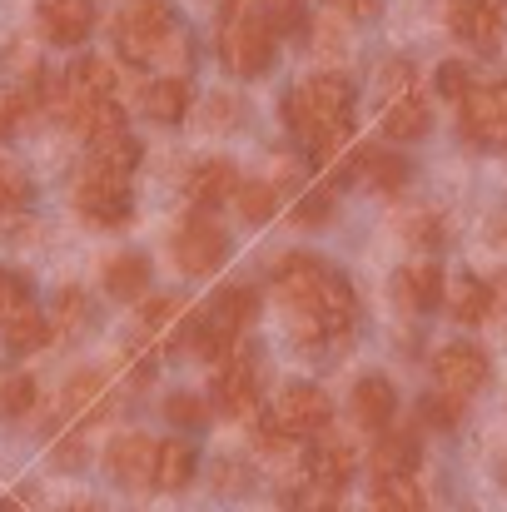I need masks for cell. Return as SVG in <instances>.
<instances>
[{
  "instance_id": "33",
  "label": "cell",
  "mask_w": 507,
  "mask_h": 512,
  "mask_svg": "<svg viewBox=\"0 0 507 512\" xmlns=\"http://www.w3.org/2000/svg\"><path fill=\"white\" fill-rule=\"evenodd\" d=\"M35 403H40V388H35V378L15 373V378H5V383H0V413H5V418H25Z\"/></svg>"
},
{
  "instance_id": "31",
  "label": "cell",
  "mask_w": 507,
  "mask_h": 512,
  "mask_svg": "<svg viewBox=\"0 0 507 512\" xmlns=\"http://www.w3.org/2000/svg\"><path fill=\"white\" fill-rule=\"evenodd\" d=\"M234 204H239V214H244V219L264 224V219L274 214V204H279V189H274V184H264V179H239Z\"/></svg>"
},
{
  "instance_id": "28",
  "label": "cell",
  "mask_w": 507,
  "mask_h": 512,
  "mask_svg": "<svg viewBox=\"0 0 507 512\" xmlns=\"http://www.w3.org/2000/svg\"><path fill=\"white\" fill-rule=\"evenodd\" d=\"M65 413L80 418V423H90V418L105 413V378H100L95 368H85V373H75V378L65 383Z\"/></svg>"
},
{
  "instance_id": "42",
  "label": "cell",
  "mask_w": 507,
  "mask_h": 512,
  "mask_svg": "<svg viewBox=\"0 0 507 512\" xmlns=\"http://www.w3.org/2000/svg\"><path fill=\"white\" fill-rule=\"evenodd\" d=\"M80 319H85V294H80V289H65V294L55 299V324H60V329H75Z\"/></svg>"
},
{
  "instance_id": "27",
  "label": "cell",
  "mask_w": 507,
  "mask_h": 512,
  "mask_svg": "<svg viewBox=\"0 0 507 512\" xmlns=\"http://www.w3.org/2000/svg\"><path fill=\"white\" fill-rule=\"evenodd\" d=\"M70 125H75V130H80L90 145H100V140L125 135V110L115 105V95H110V100H90V105H85V110H80Z\"/></svg>"
},
{
  "instance_id": "15",
  "label": "cell",
  "mask_w": 507,
  "mask_h": 512,
  "mask_svg": "<svg viewBox=\"0 0 507 512\" xmlns=\"http://www.w3.org/2000/svg\"><path fill=\"white\" fill-rule=\"evenodd\" d=\"M348 408H353V423H358V428L383 433V428L393 423V413H398V393H393V383H388L383 373H368V378L353 383Z\"/></svg>"
},
{
  "instance_id": "13",
  "label": "cell",
  "mask_w": 507,
  "mask_h": 512,
  "mask_svg": "<svg viewBox=\"0 0 507 512\" xmlns=\"http://www.w3.org/2000/svg\"><path fill=\"white\" fill-rule=\"evenodd\" d=\"M35 20L50 45H85L95 30V0H40Z\"/></svg>"
},
{
  "instance_id": "22",
  "label": "cell",
  "mask_w": 507,
  "mask_h": 512,
  "mask_svg": "<svg viewBox=\"0 0 507 512\" xmlns=\"http://www.w3.org/2000/svg\"><path fill=\"white\" fill-rule=\"evenodd\" d=\"M150 289V259L145 254H115L105 259V294L120 304H135Z\"/></svg>"
},
{
  "instance_id": "35",
  "label": "cell",
  "mask_w": 507,
  "mask_h": 512,
  "mask_svg": "<svg viewBox=\"0 0 507 512\" xmlns=\"http://www.w3.org/2000/svg\"><path fill=\"white\" fill-rule=\"evenodd\" d=\"M140 319H145V329H150V334H169V329L179 334V324H184V304H179L174 294H160V299H150V304H145V314H140Z\"/></svg>"
},
{
  "instance_id": "3",
  "label": "cell",
  "mask_w": 507,
  "mask_h": 512,
  "mask_svg": "<svg viewBox=\"0 0 507 512\" xmlns=\"http://www.w3.org/2000/svg\"><path fill=\"white\" fill-rule=\"evenodd\" d=\"M274 25L264 20V15H254V10H229V20H224V30H219V60H224V70L229 75H239V80H259L269 65H274Z\"/></svg>"
},
{
  "instance_id": "5",
  "label": "cell",
  "mask_w": 507,
  "mask_h": 512,
  "mask_svg": "<svg viewBox=\"0 0 507 512\" xmlns=\"http://www.w3.org/2000/svg\"><path fill=\"white\" fill-rule=\"evenodd\" d=\"M75 209H80L90 224H100V229H120V224H130V214H135L130 179L85 170L80 179H75Z\"/></svg>"
},
{
  "instance_id": "20",
  "label": "cell",
  "mask_w": 507,
  "mask_h": 512,
  "mask_svg": "<svg viewBox=\"0 0 507 512\" xmlns=\"http://www.w3.org/2000/svg\"><path fill=\"white\" fill-rule=\"evenodd\" d=\"M428 125H433V110H428V100H423V95H393V100H388V110H383V135H388V140H398V145L423 140V135H428Z\"/></svg>"
},
{
  "instance_id": "8",
  "label": "cell",
  "mask_w": 507,
  "mask_h": 512,
  "mask_svg": "<svg viewBox=\"0 0 507 512\" xmlns=\"http://www.w3.org/2000/svg\"><path fill=\"white\" fill-rule=\"evenodd\" d=\"M214 408H219L224 418H249V413L259 408V368H254V358H244V353H234V348L219 358Z\"/></svg>"
},
{
  "instance_id": "10",
  "label": "cell",
  "mask_w": 507,
  "mask_h": 512,
  "mask_svg": "<svg viewBox=\"0 0 507 512\" xmlns=\"http://www.w3.org/2000/svg\"><path fill=\"white\" fill-rule=\"evenodd\" d=\"M105 463H110V478H115L120 488H135V493H145V488H155L160 443H155L150 433H120V438L110 443Z\"/></svg>"
},
{
  "instance_id": "25",
  "label": "cell",
  "mask_w": 507,
  "mask_h": 512,
  "mask_svg": "<svg viewBox=\"0 0 507 512\" xmlns=\"http://www.w3.org/2000/svg\"><path fill=\"white\" fill-rule=\"evenodd\" d=\"M448 314H453L458 324H483V319L493 314V284L463 274V279L448 289Z\"/></svg>"
},
{
  "instance_id": "7",
  "label": "cell",
  "mask_w": 507,
  "mask_h": 512,
  "mask_svg": "<svg viewBox=\"0 0 507 512\" xmlns=\"http://www.w3.org/2000/svg\"><path fill=\"white\" fill-rule=\"evenodd\" d=\"M458 120H463V135L473 140V145H488V150H498L507 145V80L498 85H473L463 100H458Z\"/></svg>"
},
{
  "instance_id": "23",
  "label": "cell",
  "mask_w": 507,
  "mask_h": 512,
  "mask_svg": "<svg viewBox=\"0 0 507 512\" xmlns=\"http://www.w3.org/2000/svg\"><path fill=\"white\" fill-rule=\"evenodd\" d=\"M194 473H199V453H194V443H184V438H169V443H160L155 488L179 493V488H189V483H194Z\"/></svg>"
},
{
  "instance_id": "21",
  "label": "cell",
  "mask_w": 507,
  "mask_h": 512,
  "mask_svg": "<svg viewBox=\"0 0 507 512\" xmlns=\"http://www.w3.org/2000/svg\"><path fill=\"white\" fill-rule=\"evenodd\" d=\"M140 110L155 120V125H179L189 115V85L179 75H160L140 90Z\"/></svg>"
},
{
  "instance_id": "11",
  "label": "cell",
  "mask_w": 507,
  "mask_h": 512,
  "mask_svg": "<svg viewBox=\"0 0 507 512\" xmlns=\"http://www.w3.org/2000/svg\"><path fill=\"white\" fill-rule=\"evenodd\" d=\"M433 378H438V388L468 398V393H478L488 383V353L478 343H448L433 358Z\"/></svg>"
},
{
  "instance_id": "1",
  "label": "cell",
  "mask_w": 507,
  "mask_h": 512,
  "mask_svg": "<svg viewBox=\"0 0 507 512\" xmlns=\"http://www.w3.org/2000/svg\"><path fill=\"white\" fill-rule=\"evenodd\" d=\"M348 279H338L329 264H319V259H309V254H289L279 269H274V294H279V304L294 314V334L304 343V353H314L324 334H319V319H324V309L334 304V294L343 289Z\"/></svg>"
},
{
  "instance_id": "39",
  "label": "cell",
  "mask_w": 507,
  "mask_h": 512,
  "mask_svg": "<svg viewBox=\"0 0 507 512\" xmlns=\"http://www.w3.org/2000/svg\"><path fill=\"white\" fill-rule=\"evenodd\" d=\"M438 95H448V100H463L468 90H473V70L468 65H458V60H448V65H438Z\"/></svg>"
},
{
  "instance_id": "45",
  "label": "cell",
  "mask_w": 507,
  "mask_h": 512,
  "mask_svg": "<svg viewBox=\"0 0 507 512\" xmlns=\"http://www.w3.org/2000/svg\"><path fill=\"white\" fill-rule=\"evenodd\" d=\"M60 512H95V508H80V503H75V508H60Z\"/></svg>"
},
{
  "instance_id": "12",
  "label": "cell",
  "mask_w": 507,
  "mask_h": 512,
  "mask_svg": "<svg viewBox=\"0 0 507 512\" xmlns=\"http://www.w3.org/2000/svg\"><path fill=\"white\" fill-rule=\"evenodd\" d=\"M448 30L473 50H498L503 40V10L493 0H448Z\"/></svg>"
},
{
  "instance_id": "4",
  "label": "cell",
  "mask_w": 507,
  "mask_h": 512,
  "mask_svg": "<svg viewBox=\"0 0 507 512\" xmlns=\"http://www.w3.org/2000/svg\"><path fill=\"white\" fill-rule=\"evenodd\" d=\"M174 264H179V274H189V279H204V274H214L224 259H229V234L209 219V214H189L179 229H174Z\"/></svg>"
},
{
  "instance_id": "44",
  "label": "cell",
  "mask_w": 507,
  "mask_h": 512,
  "mask_svg": "<svg viewBox=\"0 0 507 512\" xmlns=\"http://www.w3.org/2000/svg\"><path fill=\"white\" fill-rule=\"evenodd\" d=\"M343 15H353V20H368L373 10H378V0H334Z\"/></svg>"
},
{
  "instance_id": "14",
  "label": "cell",
  "mask_w": 507,
  "mask_h": 512,
  "mask_svg": "<svg viewBox=\"0 0 507 512\" xmlns=\"http://www.w3.org/2000/svg\"><path fill=\"white\" fill-rule=\"evenodd\" d=\"M254 314H259V294H254L249 284H224V289H214L209 304H204L209 329L229 343H239V334L254 324Z\"/></svg>"
},
{
  "instance_id": "43",
  "label": "cell",
  "mask_w": 507,
  "mask_h": 512,
  "mask_svg": "<svg viewBox=\"0 0 507 512\" xmlns=\"http://www.w3.org/2000/svg\"><path fill=\"white\" fill-rule=\"evenodd\" d=\"M408 239H418V244H438V239H443V219H438V214H418L413 229H408Z\"/></svg>"
},
{
  "instance_id": "19",
  "label": "cell",
  "mask_w": 507,
  "mask_h": 512,
  "mask_svg": "<svg viewBox=\"0 0 507 512\" xmlns=\"http://www.w3.org/2000/svg\"><path fill=\"white\" fill-rule=\"evenodd\" d=\"M234 189H239V170L229 165V160H199L194 170L184 174V194L194 199V204H224V199H234Z\"/></svg>"
},
{
  "instance_id": "46",
  "label": "cell",
  "mask_w": 507,
  "mask_h": 512,
  "mask_svg": "<svg viewBox=\"0 0 507 512\" xmlns=\"http://www.w3.org/2000/svg\"><path fill=\"white\" fill-rule=\"evenodd\" d=\"M269 5H294V0H269Z\"/></svg>"
},
{
  "instance_id": "34",
  "label": "cell",
  "mask_w": 507,
  "mask_h": 512,
  "mask_svg": "<svg viewBox=\"0 0 507 512\" xmlns=\"http://www.w3.org/2000/svg\"><path fill=\"white\" fill-rule=\"evenodd\" d=\"M165 418L174 428H204V423H209V403H204L199 393H169Z\"/></svg>"
},
{
  "instance_id": "9",
  "label": "cell",
  "mask_w": 507,
  "mask_h": 512,
  "mask_svg": "<svg viewBox=\"0 0 507 512\" xmlns=\"http://www.w3.org/2000/svg\"><path fill=\"white\" fill-rule=\"evenodd\" d=\"M115 85H120L115 65L100 60V55H85V60H75V65L65 70V85H60V100H55V105L65 110V120H75L90 100H110Z\"/></svg>"
},
{
  "instance_id": "37",
  "label": "cell",
  "mask_w": 507,
  "mask_h": 512,
  "mask_svg": "<svg viewBox=\"0 0 507 512\" xmlns=\"http://www.w3.org/2000/svg\"><path fill=\"white\" fill-rule=\"evenodd\" d=\"M25 199H30V179H25V170H20L15 160H0V214L20 209Z\"/></svg>"
},
{
  "instance_id": "38",
  "label": "cell",
  "mask_w": 507,
  "mask_h": 512,
  "mask_svg": "<svg viewBox=\"0 0 507 512\" xmlns=\"http://www.w3.org/2000/svg\"><path fill=\"white\" fill-rule=\"evenodd\" d=\"M25 304H35V299H30V284H25L20 274L0 269V324H5L15 309H25Z\"/></svg>"
},
{
  "instance_id": "6",
  "label": "cell",
  "mask_w": 507,
  "mask_h": 512,
  "mask_svg": "<svg viewBox=\"0 0 507 512\" xmlns=\"http://www.w3.org/2000/svg\"><path fill=\"white\" fill-rule=\"evenodd\" d=\"M274 423L289 438H324L334 428V398L319 383H289L274 403Z\"/></svg>"
},
{
  "instance_id": "18",
  "label": "cell",
  "mask_w": 507,
  "mask_h": 512,
  "mask_svg": "<svg viewBox=\"0 0 507 512\" xmlns=\"http://www.w3.org/2000/svg\"><path fill=\"white\" fill-rule=\"evenodd\" d=\"M368 463H373V478H413V468H418V438L408 428H383Z\"/></svg>"
},
{
  "instance_id": "16",
  "label": "cell",
  "mask_w": 507,
  "mask_h": 512,
  "mask_svg": "<svg viewBox=\"0 0 507 512\" xmlns=\"http://www.w3.org/2000/svg\"><path fill=\"white\" fill-rule=\"evenodd\" d=\"M353 468H358L353 448H348V443H334V438L324 433V438H319V448L304 458V483L329 488V493H343V488H348V478H353Z\"/></svg>"
},
{
  "instance_id": "41",
  "label": "cell",
  "mask_w": 507,
  "mask_h": 512,
  "mask_svg": "<svg viewBox=\"0 0 507 512\" xmlns=\"http://www.w3.org/2000/svg\"><path fill=\"white\" fill-rule=\"evenodd\" d=\"M289 512H338V493L329 488H314V483H304L294 498H289Z\"/></svg>"
},
{
  "instance_id": "26",
  "label": "cell",
  "mask_w": 507,
  "mask_h": 512,
  "mask_svg": "<svg viewBox=\"0 0 507 512\" xmlns=\"http://www.w3.org/2000/svg\"><path fill=\"white\" fill-rule=\"evenodd\" d=\"M85 170H100V174H120V179H130V174L140 170V140L125 130V135H115V140H100V145H90V165Z\"/></svg>"
},
{
  "instance_id": "36",
  "label": "cell",
  "mask_w": 507,
  "mask_h": 512,
  "mask_svg": "<svg viewBox=\"0 0 507 512\" xmlns=\"http://www.w3.org/2000/svg\"><path fill=\"white\" fill-rule=\"evenodd\" d=\"M329 214H334V189H329V184L309 189V194L294 204V224H299V229H314V224H324Z\"/></svg>"
},
{
  "instance_id": "29",
  "label": "cell",
  "mask_w": 507,
  "mask_h": 512,
  "mask_svg": "<svg viewBox=\"0 0 507 512\" xmlns=\"http://www.w3.org/2000/svg\"><path fill=\"white\" fill-rule=\"evenodd\" d=\"M373 512H428L413 478H373Z\"/></svg>"
},
{
  "instance_id": "30",
  "label": "cell",
  "mask_w": 507,
  "mask_h": 512,
  "mask_svg": "<svg viewBox=\"0 0 507 512\" xmlns=\"http://www.w3.org/2000/svg\"><path fill=\"white\" fill-rule=\"evenodd\" d=\"M363 174H368V184H373L378 194H398V189L408 184V160H403V155H388V150H368Z\"/></svg>"
},
{
  "instance_id": "32",
  "label": "cell",
  "mask_w": 507,
  "mask_h": 512,
  "mask_svg": "<svg viewBox=\"0 0 507 512\" xmlns=\"http://www.w3.org/2000/svg\"><path fill=\"white\" fill-rule=\"evenodd\" d=\"M418 413H423V423H428V428L453 433V428L463 423V398H458V393H448V388H438V393H428V398L418 403Z\"/></svg>"
},
{
  "instance_id": "17",
  "label": "cell",
  "mask_w": 507,
  "mask_h": 512,
  "mask_svg": "<svg viewBox=\"0 0 507 512\" xmlns=\"http://www.w3.org/2000/svg\"><path fill=\"white\" fill-rule=\"evenodd\" d=\"M393 294H398L403 309L433 314V309L443 304V294H448V289H443V269H438V264H408V269H398Z\"/></svg>"
},
{
  "instance_id": "40",
  "label": "cell",
  "mask_w": 507,
  "mask_h": 512,
  "mask_svg": "<svg viewBox=\"0 0 507 512\" xmlns=\"http://www.w3.org/2000/svg\"><path fill=\"white\" fill-rule=\"evenodd\" d=\"M30 115V95H20V90H5L0 95V140H10L15 130H20V120Z\"/></svg>"
},
{
  "instance_id": "24",
  "label": "cell",
  "mask_w": 507,
  "mask_h": 512,
  "mask_svg": "<svg viewBox=\"0 0 507 512\" xmlns=\"http://www.w3.org/2000/svg\"><path fill=\"white\" fill-rule=\"evenodd\" d=\"M0 334L10 343V353H40V348L50 343V319L40 314V304H25V309H15V314L0 324Z\"/></svg>"
},
{
  "instance_id": "2",
  "label": "cell",
  "mask_w": 507,
  "mask_h": 512,
  "mask_svg": "<svg viewBox=\"0 0 507 512\" xmlns=\"http://www.w3.org/2000/svg\"><path fill=\"white\" fill-rule=\"evenodd\" d=\"M174 40L179 20L169 0H125V10L115 15V50L130 65H160Z\"/></svg>"
}]
</instances>
